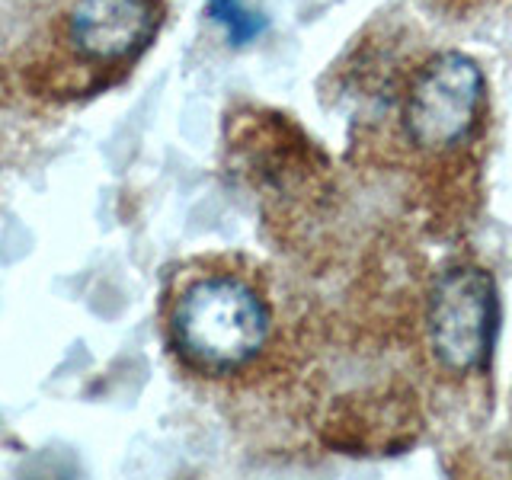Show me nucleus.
I'll list each match as a JSON object with an SVG mask.
<instances>
[{"instance_id":"nucleus-1","label":"nucleus","mask_w":512,"mask_h":480,"mask_svg":"<svg viewBox=\"0 0 512 480\" xmlns=\"http://www.w3.org/2000/svg\"><path fill=\"white\" fill-rule=\"evenodd\" d=\"M164 327L186 372L228 378L263 356L272 314L260 288L237 272H189L167 298Z\"/></svg>"},{"instance_id":"nucleus-2","label":"nucleus","mask_w":512,"mask_h":480,"mask_svg":"<svg viewBox=\"0 0 512 480\" xmlns=\"http://www.w3.org/2000/svg\"><path fill=\"white\" fill-rule=\"evenodd\" d=\"M484 106L487 80L480 64L464 52H432L397 96V122L413 148L445 154L474 138Z\"/></svg>"},{"instance_id":"nucleus-3","label":"nucleus","mask_w":512,"mask_h":480,"mask_svg":"<svg viewBox=\"0 0 512 480\" xmlns=\"http://www.w3.org/2000/svg\"><path fill=\"white\" fill-rule=\"evenodd\" d=\"M496 282L480 266H452L436 279L426 304L429 349L448 375H480L496 343Z\"/></svg>"},{"instance_id":"nucleus-4","label":"nucleus","mask_w":512,"mask_h":480,"mask_svg":"<svg viewBox=\"0 0 512 480\" xmlns=\"http://www.w3.org/2000/svg\"><path fill=\"white\" fill-rule=\"evenodd\" d=\"M157 0H71L61 16L68 52L84 68H125L154 42Z\"/></svg>"},{"instance_id":"nucleus-5","label":"nucleus","mask_w":512,"mask_h":480,"mask_svg":"<svg viewBox=\"0 0 512 480\" xmlns=\"http://www.w3.org/2000/svg\"><path fill=\"white\" fill-rule=\"evenodd\" d=\"M208 16L228 32L234 45H247L266 29V20L247 7V0H208Z\"/></svg>"}]
</instances>
